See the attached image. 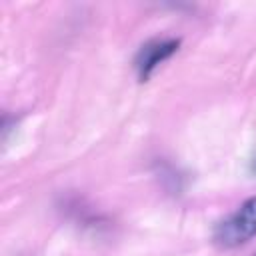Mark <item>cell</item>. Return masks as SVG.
<instances>
[{
    "label": "cell",
    "mask_w": 256,
    "mask_h": 256,
    "mask_svg": "<svg viewBox=\"0 0 256 256\" xmlns=\"http://www.w3.org/2000/svg\"><path fill=\"white\" fill-rule=\"evenodd\" d=\"M176 50H178V40H174V38H162V40L158 38V40L146 42L138 50L136 60H134L138 78L140 80H148V76L154 72V68L160 62H164L166 58H170Z\"/></svg>",
    "instance_id": "2"
},
{
    "label": "cell",
    "mask_w": 256,
    "mask_h": 256,
    "mask_svg": "<svg viewBox=\"0 0 256 256\" xmlns=\"http://www.w3.org/2000/svg\"><path fill=\"white\" fill-rule=\"evenodd\" d=\"M250 170L256 174V152H254V156L250 158Z\"/></svg>",
    "instance_id": "3"
},
{
    "label": "cell",
    "mask_w": 256,
    "mask_h": 256,
    "mask_svg": "<svg viewBox=\"0 0 256 256\" xmlns=\"http://www.w3.org/2000/svg\"><path fill=\"white\" fill-rule=\"evenodd\" d=\"M256 236V196L248 198L236 212L214 228V242L222 248H234Z\"/></svg>",
    "instance_id": "1"
}]
</instances>
